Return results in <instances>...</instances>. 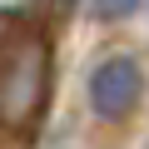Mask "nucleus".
Wrapping results in <instances>:
<instances>
[{
    "mask_svg": "<svg viewBox=\"0 0 149 149\" xmlns=\"http://www.w3.org/2000/svg\"><path fill=\"white\" fill-rule=\"evenodd\" d=\"M139 95H144V74H139L134 60L114 55V60L95 65V74H90V109L100 119H124L139 104Z\"/></svg>",
    "mask_w": 149,
    "mask_h": 149,
    "instance_id": "f257e3e1",
    "label": "nucleus"
},
{
    "mask_svg": "<svg viewBox=\"0 0 149 149\" xmlns=\"http://www.w3.org/2000/svg\"><path fill=\"white\" fill-rule=\"evenodd\" d=\"M95 5H100L104 20H119V15H129V10H139V0H95Z\"/></svg>",
    "mask_w": 149,
    "mask_h": 149,
    "instance_id": "f03ea898",
    "label": "nucleus"
}]
</instances>
